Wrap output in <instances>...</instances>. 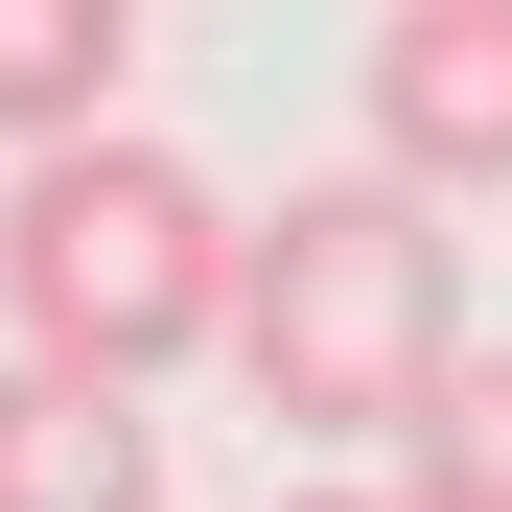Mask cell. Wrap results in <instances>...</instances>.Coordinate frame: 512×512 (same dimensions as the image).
Segmentation results:
<instances>
[{"instance_id": "obj_1", "label": "cell", "mask_w": 512, "mask_h": 512, "mask_svg": "<svg viewBox=\"0 0 512 512\" xmlns=\"http://www.w3.org/2000/svg\"><path fill=\"white\" fill-rule=\"evenodd\" d=\"M466 350H489V326H466V233L419 210L396 163L256 210V280H233V373H256V419H303V443H419Z\"/></svg>"}, {"instance_id": "obj_2", "label": "cell", "mask_w": 512, "mask_h": 512, "mask_svg": "<svg viewBox=\"0 0 512 512\" xmlns=\"http://www.w3.org/2000/svg\"><path fill=\"white\" fill-rule=\"evenodd\" d=\"M233 280H256V233H233V187L187 140L117 117L70 163H0V326L47 373H94V396L187 373V350H233Z\"/></svg>"}, {"instance_id": "obj_3", "label": "cell", "mask_w": 512, "mask_h": 512, "mask_svg": "<svg viewBox=\"0 0 512 512\" xmlns=\"http://www.w3.org/2000/svg\"><path fill=\"white\" fill-rule=\"evenodd\" d=\"M373 163L419 210H489L512 187V0H396L373 24Z\"/></svg>"}, {"instance_id": "obj_4", "label": "cell", "mask_w": 512, "mask_h": 512, "mask_svg": "<svg viewBox=\"0 0 512 512\" xmlns=\"http://www.w3.org/2000/svg\"><path fill=\"white\" fill-rule=\"evenodd\" d=\"M0 512H163V419L47 373V350H0Z\"/></svg>"}, {"instance_id": "obj_5", "label": "cell", "mask_w": 512, "mask_h": 512, "mask_svg": "<svg viewBox=\"0 0 512 512\" xmlns=\"http://www.w3.org/2000/svg\"><path fill=\"white\" fill-rule=\"evenodd\" d=\"M117 70H140V0H0V163L117 140Z\"/></svg>"}, {"instance_id": "obj_6", "label": "cell", "mask_w": 512, "mask_h": 512, "mask_svg": "<svg viewBox=\"0 0 512 512\" xmlns=\"http://www.w3.org/2000/svg\"><path fill=\"white\" fill-rule=\"evenodd\" d=\"M396 512H512V350L443 373V419L396 443Z\"/></svg>"}, {"instance_id": "obj_7", "label": "cell", "mask_w": 512, "mask_h": 512, "mask_svg": "<svg viewBox=\"0 0 512 512\" xmlns=\"http://www.w3.org/2000/svg\"><path fill=\"white\" fill-rule=\"evenodd\" d=\"M280 512H396V489H280Z\"/></svg>"}]
</instances>
